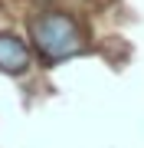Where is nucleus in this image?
Segmentation results:
<instances>
[{
    "label": "nucleus",
    "mask_w": 144,
    "mask_h": 148,
    "mask_svg": "<svg viewBox=\"0 0 144 148\" xmlns=\"http://www.w3.org/2000/svg\"><path fill=\"white\" fill-rule=\"evenodd\" d=\"M30 69V46L16 33H0V73L23 76Z\"/></svg>",
    "instance_id": "obj_2"
},
{
    "label": "nucleus",
    "mask_w": 144,
    "mask_h": 148,
    "mask_svg": "<svg viewBox=\"0 0 144 148\" xmlns=\"http://www.w3.org/2000/svg\"><path fill=\"white\" fill-rule=\"evenodd\" d=\"M30 40L43 63H62V59H72L85 49L82 23L62 10H49L43 16H36L30 23Z\"/></svg>",
    "instance_id": "obj_1"
}]
</instances>
